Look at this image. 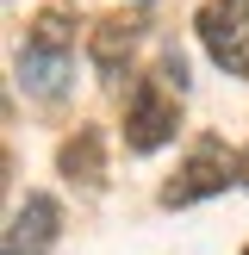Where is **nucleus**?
Instances as JSON below:
<instances>
[{"label":"nucleus","instance_id":"nucleus-1","mask_svg":"<svg viewBox=\"0 0 249 255\" xmlns=\"http://www.w3.org/2000/svg\"><path fill=\"white\" fill-rule=\"evenodd\" d=\"M231 181H243V156H237L224 137H199V143L187 149L181 174L162 187V206H174V212H181V206H199V199L224 193Z\"/></svg>","mask_w":249,"mask_h":255},{"label":"nucleus","instance_id":"nucleus-2","mask_svg":"<svg viewBox=\"0 0 249 255\" xmlns=\"http://www.w3.org/2000/svg\"><path fill=\"white\" fill-rule=\"evenodd\" d=\"M181 94H168L162 81H143L131 94V106H124V149L131 156H156V149L174 143V131H181V106H174Z\"/></svg>","mask_w":249,"mask_h":255},{"label":"nucleus","instance_id":"nucleus-3","mask_svg":"<svg viewBox=\"0 0 249 255\" xmlns=\"http://www.w3.org/2000/svg\"><path fill=\"white\" fill-rule=\"evenodd\" d=\"M193 25H199V44L218 69L249 75V0H206Z\"/></svg>","mask_w":249,"mask_h":255},{"label":"nucleus","instance_id":"nucleus-4","mask_svg":"<svg viewBox=\"0 0 249 255\" xmlns=\"http://www.w3.org/2000/svg\"><path fill=\"white\" fill-rule=\"evenodd\" d=\"M19 87L31 100H44V106H62L69 100V87H75V56H69V44H50V37H25V50H19Z\"/></svg>","mask_w":249,"mask_h":255},{"label":"nucleus","instance_id":"nucleus-5","mask_svg":"<svg viewBox=\"0 0 249 255\" xmlns=\"http://www.w3.org/2000/svg\"><path fill=\"white\" fill-rule=\"evenodd\" d=\"M62 237V206L50 193H25L6 218V255H44Z\"/></svg>","mask_w":249,"mask_h":255},{"label":"nucleus","instance_id":"nucleus-6","mask_svg":"<svg viewBox=\"0 0 249 255\" xmlns=\"http://www.w3.org/2000/svg\"><path fill=\"white\" fill-rule=\"evenodd\" d=\"M137 44H143V19H100L94 37H87V56H94V69L106 75V81H119V75L131 69Z\"/></svg>","mask_w":249,"mask_h":255},{"label":"nucleus","instance_id":"nucleus-7","mask_svg":"<svg viewBox=\"0 0 249 255\" xmlns=\"http://www.w3.org/2000/svg\"><path fill=\"white\" fill-rule=\"evenodd\" d=\"M56 162H62V174L81 181V187H100V181H106V156H100V131H94V125H81V131L56 149Z\"/></svg>","mask_w":249,"mask_h":255},{"label":"nucleus","instance_id":"nucleus-8","mask_svg":"<svg viewBox=\"0 0 249 255\" xmlns=\"http://www.w3.org/2000/svg\"><path fill=\"white\" fill-rule=\"evenodd\" d=\"M156 81L168 87V94H187V62H181V50H168V56H162V69H156Z\"/></svg>","mask_w":249,"mask_h":255},{"label":"nucleus","instance_id":"nucleus-9","mask_svg":"<svg viewBox=\"0 0 249 255\" xmlns=\"http://www.w3.org/2000/svg\"><path fill=\"white\" fill-rule=\"evenodd\" d=\"M243 187H249V149H243Z\"/></svg>","mask_w":249,"mask_h":255},{"label":"nucleus","instance_id":"nucleus-10","mask_svg":"<svg viewBox=\"0 0 249 255\" xmlns=\"http://www.w3.org/2000/svg\"><path fill=\"white\" fill-rule=\"evenodd\" d=\"M243 255H249V249H243Z\"/></svg>","mask_w":249,"mask_h":255}]
</instances>
